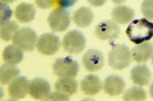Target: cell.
Instances as JSON below:
<instances>
[{"mask_svg": "<svg viewBox=\"0 0 153 101\" xmlns=\"http://www.w3.org/2000/svg\"><path fill=\"white\" fill-rule=\"evenodd\" d=\"M126 33L130 41L140 44L153 37V23L146 19H136L128 25Z\"/></svg>", "mask_w": 153, "mask_h": 101, "instance_id": "cell-1", "label": "cell"}, {"mask_svg": "<svg viewBox=\"0 0 153 101\" xmlns=\"http://www.w3.org/2000/svg\"><path fill=\"white\" fill-rule=\"evenodd\" d=\"M131 53L128 47L124 45H117L113 47L108 54L109 66L115 70H120L130 65Z\"/></svg>", "mask_w": 153, "mask_h": 101, "instance_id": "cell-2", "label": "cell"}, {"mask_svg": "<svg viewBox=\"0 0 153 101\" xmlns=\"http://www.w3.org/2000/svg\"><path fill=\"white\" fill-rule=\"evenodd\" d=\"M37 39V34L33 30L25 27L18 30L13 39V43L22 51L32 52Z\"/></svg>", "mask_w": 153, "mask_h": 101, "instance_id": "cell-3", "label": "cell"}, {"mask_svg": "<svg viewBox=\"0 0 153 101\" xmlns=\"http://www.w3.org/2000/svg\"><path fill=\"white\" fill-rule=\"evenodd\" d=\"M53 71L60 78H74L79 72V64L71 57L59 58L56 59L53 65Z\"/></svg>", "mask_w": 153, "mask_h": 101, "instance_id": "cell-4", "label": "cell"}, {"mask_svg": "<svg viewBox=\"0 0 153 101\" xmlns=\"http://www.w3.org/2000/svg\"><path fill=\"white\" fill-rule=\"evenodd\" d=\"M48 20L52 30L61 32L68 28L71 22V18L68 10L59 7L51 12Z\"/></svg>", "mask_w": 153, "mask_h": 101, "instance_id": "cell-5", "label": "cell"}, {"mask_svg": "<svg viewBox=\"0 0 153 101\" xmlns=\"http://www.w3.org/2000/svg\"><path fill=\"white\" fill-rule=\"evenodd\" d=\"M86 40L80 31L74 30L65 35L62 41L63 47L67 52L70 54H78L85 49Z\"/></svg>", "mask_w": 153, "mask_h": 101, "instance_id": "cell-6", "label": "cell"}, {"mask_svg": "<svg viewBox=\"0 0 153 101\" xmlns=\"http://www.w3.org/2000/svg\"><path fill=\"white\" fill-rule=\"evenodd\" d=\"M60 46L59 37L55 34L46 33L42 35L37 44L39 52L44 55H53L57 52Z\"/></svg>", "mask_w": 153, "mask_h": 101, "instance_id": "cell-7", "label": "cell"}, {"mask_svg": "<svg viewBox=\"0 0 153 101\" xmlns=\"http://www.w3.org/2000/svg\"><path fill=\"white\" fill-rule=\"evenodd\" d=\"M120 33L119 26L111 21L100 22L96 27L95 34L97 37L103 40H113L117 39Z\"/></svg>", "mask_w": 153, "mask_h": 101, "instance_id": "cell-8", "label": "cell"}, {"mask_svg": "<svg viewBox=\"0 0 153 101\" xmlns=\"http://www.w3.org/2000/svg\"><path fill=\"white\" fill-rule=\"evenodd\" d=\"M82 62L87 70L96 72L101 69L104 65V56L100 51L96 49H90L84 54Z\"/></svg>", "mask_w": 153, "mask_h": 101, "instance_id": "cell-9", "label": "cell"}, {"mask_svg": "<svg viewBox=\"0 0 153 101\" xmlns=\"http://www.w3.org/2000/svg\"><path fill=\"white\" fill-rule=\"evenodd\" d=\"M51 89L50 84L45 79L36 78L30 83L29 93L34 99L46 100L51 94Z\"/></svg>", "mask_w": 153, "mask_h": 101, "instance_id": "cell-10", "label": "cell"}, {"mask_svg": "<svg viewBox=\"0 0 153 101\" xmlns=\"http://www.w3.org/2000/svg\"><path fill=\"white\" fill-rule=\"evenodd\" d=\"M29 81L25 77H18L12 81L9 85V95L15 100L23 99L29 91Z\"/></svg>", "mask_w": 153, "mask_h": 101, "instance_id": "cell-11", "label": "cell"}, {"mask_svg": "<svg viewBox=\"0 0 153 101\" xmlns=\"http://www.w3.org/2000/svg\"><path fill=\"white\" fill-rule=\"evenodd\" d=\"M103 87L106 94L111 96H116L124 91L125 82L122 78L118 75H111L105 79Z\"/></svg>", "mask_w": 153, "mask_h": 101, "instance_id": "cell-12", "label": "cell"}, {"mask_svg": "<svg viewBox=\"0 0 153 101\" xmlns=\"http://www.w3.org/2000/svg\"><path fill=\"white\" fill-rule=\"evenodd\" d=\"M132 81L136 85L145 86L149 84L151 79V73L145 65H139L133 68L130 72Z\"/></svg>", "mask_w": 153, "mask_h": 101, "instance_id": "cell-13", "label": "cell"}, {"mask_svg": "<svg viewBox=\"0 0 153 101\" xmlns=\"http://www.w3.org/2000/svg\"><path fill=\"white\" fill-rule=\"evenodd\" d=\"M102 83L98 76L89 74L81 81V88L85 94L93 96L98 94L102 89Z\"/></svg>", "mask_w": 153, "mask_h": 101, "instance_id": "cell-14", "label": "cell"}, {"mask_svg": "<svg viewBox=\"0 0 153 101\" xmlns=\"http://www.w3.org/2000/svg\"><path fill=\"white\" fill-rule=\"evenodd\" d=\"M131 53L133 60L136 62H146L152 56L153 44L151 42H146L139 45L133 48Z\"/></svg>", "mask_w": 153, "mask_h": 101, "instance_id": "cell-15", "label": "cell"}, {"mask_svg": "<svg viewBox=\"0 0 153 101\" xmlns=\"http://www.w3.org/2000/svg\"><path fill=\"white\" fill-rule=\"evenodd\" d=\"M135 16L134 10L124 5L115 7L111 12L112 19L117 23L126 25L131 22Z\"/></svg>", "mask_w": 153, "mask_h": 101, "instance_id": "cell-16", "label": "cell"}, {"mask_svg": "<svg viewBox=\"0 0 153 101\" xmlns=\"http://www.w3.org/2000/svg\"><path fill=\"white\" fill-rule=\"evenodd\" d=\"M15 15L16 19L19 22L28 23L34 19L36 10L32 4L23 3L16 7Z\"/></svg>", "mask_w": 153, "mask_h": 101, "instance_id": "cell-17", "label": "cell"}, {"mask_svg": "<svg viewBox=\"0 0 153 101\" xmlns=\"http://www.w3.org/2000/svg\"><path fill=\"white\" fill-rule=\"evenodd\" d=\"M56 91L69 97L77 92L78 83L73 78H61L55 84Z\"/></svg>", "mask_w": 153, "mask_h": 101, "instance_id": "cell-18", "label": "cell"}, {"mask_svg": "<svg viewBox=\"0 0 153 101\" xmlns=\"http://www.w3.org/2000/svg\"><path fill=\"white\" fill-rule=\"evenodd\" d=\"M92 11L88 7H82L76 10L73 15V20L78 27L85 28L89 26L94 20Z\"/></svg>", "mask_w": 153, "mask_h": 101, "instance_id": "cell-19", "label": "cell"}, {"mask_svg": "<svg viewBox=\"0 0 153 101\" xmlns=\"http://www.w3.org/2000/svg\"><path fill=\"white\" fill-rule=\"evenodd\" d=\"M3 59L7 64L16 65L23 59L22 50L13 45H10L4 49L2 53Z\"/></svg>", "mask_w": 153, "mask_h": 101, "instance_id": "cell-20", "label": "cell"}, {"mask_svg": "<svg viewBox=\"0 0 153 101\" xmlns=\"http://www.w3.org/2000/svg\"><path fill=\"white\" fill-rule=\"evenodd\" d=\"M20 71L15 65L3 64L1 67V82L3 84L10 83L17 77Z\"/></svg>", "mask_w": 153, "mask_h": 101, "instance_id": "cell-21", "label": "cell"}, {"mask_svg": "<svg viewBox=\"0 0 153 101\" xmlns=\"http://www.w3.org/2000/svg\"><path fill=\"white\" fill-rule=\"evenodd\" d=\"M19 25L13 21H9L1 25V37L4 41L13 39L18 30Z\"/></svg>", "mask_w": 153, "mask_h": 101, "instance_id": "cell-22", "label": "cell"}, {"mask_svg": "<svg viewBox=\"0 0 153 101\" xmlns=\"http://www.w3.org/2000/svg\"><path fill=\"white\" fill-rule=\"evenodd\" d=\"M146 91L138 87H133L128 89L124 95L125 101H144L146 99Z\"/></svg>", "mask_w": 153, "mask_h": 101, "instance_id": "cell-23", "label": "cell"}, {"mask_svg": "<svg viewBox=\"0 0 153 101\" xmlns=\"http://www.w3.org/2000/svg\"><path fill=\"white\" fill-rule=\"evenodd\" d=\"M141 10L145 17L153 21V0H144L142 3Z\"/></svg>", "mask_w": 153, "mask_h": 101, "instance_id": "cell-24", "label": "cell"}, {"mask_svg": "<svg viewBox=\"0 0 153 101\" xmlns=\"http://www.w3.org/2000/svg\"><path fill=\"white\" fill-rule=\"evenodd\" d=\"M13 14V11L9 6L1 2V25L8 22Z\"/></svg>", "mask_w": 153, "mask_h": 101, "instance_id": "cell-25", "label": "cell"}, {"mask_svg": "<svg viewBox=\"0 0 153 101\" xmlns=\"http://www.w3.org/2000/svg\"><path fill=\"white\" fill-rule=\"evenodd\" d=\"M36 4L42 9H49L56 4V0H35Z\"/></svg>", "mask_w": 153, "mask_h": 101, "instance_id": "cell-26", "label": "cell"}, {"mask_svg": "<svg viewBox=\"0 0 153 101\" xmlns=\"http://www.w3.org/2000/svg\"><path fill=\"white\" fill-rule=\"evenodd\" d=\"M69 97L56 91L50 94L45 100L48 101H68Z\"/></svg>", "mask_w": 153, "mask_h": 101, "instance_id": "cell-27", "label": "cell"}, {"mask_svg": "<svg viewBox=\"0 0 153 101\" xmlns=\"http://www.w3.org/2000/svg\"><path fill=\"white\" fill-rule=\"evenodd\" d=\"M78 0H56V4L60 7L68 8L74 5Z\"/></svg>", "mask_w": 153, "mask_h": 101, "instance_id": "cell-28", "label": "cell"}, {"mask_svg": "<svg viewBox=\"0 0 153 101\" xmlns=\"http://www.w3.org/2000/svg\"><path fill=\"white\" fill-rule=\"evenodd\" d=\"M88 3L94 7H101L106 3V0H88Z\"/></svg>", "mask_w": 153, "mask_h": 101, "instance_id": "cell-29", "label": "cell"}, {"mask_svg": "<svg viewBox=\"0 0 153 101\" xmlns=\"http://www.w3.org/2000/svg\"><path fill=\"white\" fill-rule=\"evenodd\" d=\"M112 2L117 4H122L125 2L127 0H111Z\"/></svg>", "mask_w": 153, "mask_h": 101, "instance_id": "cell-30", "label": "cell"}, {"mask_svg": "<svg viewBox=\"0 0 153 101\" xmlns=\"http://www.w3.org/2000/svg\"><path fill=\"white\" fill-rule=\"evenodd\" d=\"M149 93L151 97L153 98V82L150 87Z\"/></svg>", "mask_w": 153, "mask_h": 101, "instance_id": "cell-31", "label": "cell"}, {"mask_svg": "<svg viewBox=\"0 0 153 101\" xmlns=\"http://www.w3.org/2000/svg\"><path fill=\"white\" fill-rule=\"evenodd\" d=\"M4 3H12L14 2L16 0H1Z\"/></svg>", "mask_w": 153, "mask_h": 101, "instance_id": "cell-32", "label": "cell"}, {"mask_svg": "<svg viewBox=\"0 0 153 101\" xmlns=\"http://www.w3.org/2000/svg\"><path fill=\"white\" fill-rule=\"evenodd\" d=\"M152 64L153 66V53L152 55Z\"/></svg>", "mask_w": 153, "mask_h": 101, "instance_id": "cell-33", "label": "cell"}]
</instances>
